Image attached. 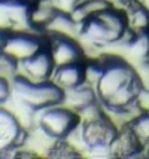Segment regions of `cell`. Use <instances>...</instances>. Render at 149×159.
<instances>
[{
	"label": "cell",
	"mask_w": 149,
	"mask_h": 159,
	"mask_svg": "<svg viewBox=\"0 0 149 159\" xmlns=\"http://www.w3.org/2000/svg\"><path fill=\"white\" fill-rule=\"evenodd\" d=\"M11 85L16 98L31 110H43L52 106L64 104L66 91L54 80L35 82L24 75H16L11 80Z\"/></svg>",
	"instance_id": "277c9868"
},
{
	"label": "cell",
	"mask_w": 149,
	"mask_h": 159,
	"mask_svg": "<svg viewBox=\"0 0 149 159\" xmlns=\"http://www.w3.org/2000/svg\"><path fill=\"white\" fill-rule=\"evenodd\" d=\"M45 30L52 33L54 36H72V37H75L79 31V24L73 20V16L70 14L57 11L54 14V16L51 18V21L46 24Z\"/></svg>",
	"instance_id": "2e32d148"
},
{
	"label": "cell",
	"mask_w": 149,
	"mask_h": 159,
	"mask_svg": "<svg viewBox=\"0 0 149 159\" xmlns=\"http://www.w3.org/2000/svg\"><path fill=\"white\" fill-rule=\"evenodd\" d=\"M86 69L92 71L100 104L115 115H127L137 107L139 95L145 89L142 77L128 61L114 57Z\"/></svg>",
	"instance_id": "6da1fadb"
},
{
	"label": "cell",
	"mask_w": 149,
	"mask_h": 159,
	"mask_svg": "<svg viewBox=\"0 0 149 159\" xmlns=\"http://www.w3.org/2000/svg\"><path fill=\"white\" fill-rule=\"evenodd\" d=\"M107 2H110V3H115V2H118V3H119L121 0H107Z\"/></svg>",
	"instance_id": "484cf974"
},
{
	"label": "cell",
	"mask_w": 149,
	"mask_h": 159,
	"mask_svg": "<svg viewBox=\"0 0 149 159\" xmlns=\"http://www.w3.org/2000/svg\"><path fill=\"white\" fill-rule=\"evenodd\" d=\"M148 149H149V146H148Z\"/></svg>",
	"instance_id": "83f0119b"
},
{
	"label": "cell",
	"mask_w": 149,
	"mask_h": 159,
	"mask_svg": "<svg viewBox=\"0 0 149 159\" xmlns=\"http://www.w3.org/2000/svg\"><path fill=\"white\" fill-rule=\"evenodd\" d=\"M82 2L84 0H51V3L54 5V7L57 11L67 12V14H72Z\"/></svg>",
	"instance_id": "44dd1931"
},
{
	"label": "cell",
	"mask_w": 149,
	"mask_h": 159,
	"mask_svg": "<svg viewBox=\"0 0 149 159\" xmlns=\"http://www.w3.org/2000/svg\"><path fill=\"white\" fill-rule=\"evenodd\" d=\"M127 125L139 140V143L146 149L149 146V110H140V113L133 116Z\"/></svg>",
	"instance_id": "d6986e66"
},
{
	"label": "cell",
	"mask_w": 149,
	"mask_h": 159,
	"mask_svg": "<svg viewBox=\"0 0 149 159\" xmlns=\"http://www.w3.org/2000/svg\"><path fill=\"white\" fill-rule=\"evenodd\" d=\"M119 3L124 6L122 11L125 12L131 31L149 28V11L146 7L142 6L137 0H121Z\"/></svg>",
	"instance_id": "5bb4252c"
},
{
	"label": "cell",
	"mask_w": 149,
	"mask_h": 159,
	"mask_svg": "<svg viewBox=\"0 0 149 159\" xmlns=\"http://www.w3.org/2000/svg\"><path fill=\"white\" fill-rule=\"evenodd\" d=\"M128 33L130 27L125 12L110 6L81 22L78 36L95 48H105L122 42Z\"/></svg>",
	"instance_id": "7a4b0ae2"
},
{
	"label": "cell",
	"mask_w": 149,
	"mask_h": 159,
	"mask_svg": "<svg viewBox=\"0 0 149 159\" xmlns=\"http://www.w3.org/2000/svg\"><path fill=\"white\" fill-rule=\"evenodd\" d=\"M21 70L24 76L35 80V82H45V80H51L54 70H55V64L51 57L49 51L40 49L37 54L30 57L27 60L20 62Z\"/></svg>",
	"instance_id": "30bf717a"
},
{
	"label": "cell",
	"mask_w": 149,
	"mask_h": 159,
	"mask_svg": "<svg viewBox=\"0 0 149 159\" xmlns=\"http://www.w3.org/2000/svg\"><path fill=\"white\" fill-rule=\"evenodd\" d=\"M2 49L5 54L21 62L37 54L42 49V42L30 31H14L12 34H6Z\"/></svg>",
	"instance_id": "ba28073f"
},
{
	"label": "cell",
	"mask_w": 149,
	"mask_h": 159,
	"mask_svg": "<svg viewBox=\"0 0 149 159\" xmlns=\"http://www.w3.org/2000/svg\"><path fill=\"white\" fill-rule=\"evenodd\" d=\"M12 95V85L11 80L6 77L0 76V106L5 104Z\"/></svg>",
	"instance_id": "7402d4cb"
},
{
	"label": "cell",
	"mask_w": 149,
	"mask_h": 159,
	"mask_svg": "<svg viewBox=\"0 0 149 159\" xmlns=\"http://www.w3.org/2000/svg\"><path fill=\"white\" fill-rule=\"evenodd\" d=\"M81 125V115L63 104L43 109L39 116V126L48 137L54 140H66Z\"/></svg>",
	"instance_id": "5b68a950"
},
{
	"label": "cell",
	"mask_w": 149,
	"mask_h": 159,
	"mask_svg": "<svg viewBox=\"0 0 149 159\" xmlns=\"http://www.w3.org/2000/svg\"><path fill=\"white\" fill-rule=\"evenodd\" d=\"M124 42H125V49L131 57L145 62L149 61V28L136 31L130 30Z\"/></svg>",
	"instance_id": "4fadbf2b"
},
{
	"label": "cell",
	"mask_w": 149,
	"mask_h": 159,
	"mask_svg": "<svg viewBox=\"0 0 149 159\" xmlns=\"http://www.w3.org/2000/svg\"><path fill=\"white\" fill-rule=\"evenodd\" d=\"M3 55H5V52H3V49L0 48V62H2V60H3Z\"/></svg>",
	"instance_id": "d4e9b609"
},
{
	"label": "cell",
	"mask_w": 149,
	"mask_h": 159,
	"mask_svg": "<svg viewBox=\"0 0 149 159\" xmlns=\"http://www.w3.org/2000/svg\"><path fill=\"white\" fill-rule=\"evenodd\" d=\"M49 52L55 67L72 62H81L84 58V49L72 36H54Z\"/></svg>",
	"instance_id": "9c48e42d"
},
{
	"label": "cell",
	"mask_w": 149,
	"mask_h": 159,
	"mask_svg": "<svg viewBox=\"0 0 149 159\" xmlns=\"http://www.w3.org/2000/svg\"><path fill=\"white\" fill-rule=\"evenodd\" d=\"M52 80L61 86L64 91L72 89L81 86L88 82V75H86V67H84L81 62H72L66 66H58L54 70Z\"/></svg>",
	"instance_id": "8fae6325"
},
{
	"label": "cell",
	"mask_w": 149,
	"mask_h": 159,
	"mask_svg": "<svg viewBox=\"0 0 149 159\" xmlns=\"http://www.w3.org/2000/svg\"><path fill=\"white\" fill-rule=\"evenodd\" d=\"M27 132L14 113L0 107V156L18 150L26 141Z\"/></svg>",
	"instance_id": "52a82bcc"
},
{
	"label": "cell",
	"mask_w": 149,
	"mask_h": 159,
	"mask_svg": "<svg viewBox=\"0 0 149 159\" xmlns=\"http://www.w3.org/2000/svg\"><path fill=\"white\" fill-rule=\"evenodd\" d=\"M110 6H114V3H110L107 0H84L70 15L78 24H81L86 18L99 14V12H101V11H105V9H107Z\"/></svg>",
	"instance_id": "e0dca14e"
},
{
	"label": "cell",
	"mask_w": 149,
	"mask_h": 159,
	"mask_svg": "<svg viewBox=\"0 0 149 159\" xmlns=\"http://www.w3.org/2000/svg\"><path fill=\"white\" fill-rule=\"evenodd\" d=\"M101 107L103 106L99 103L82 111L85 119L79 125L82 143L94 155H97L99 152H106L109 156H112V144L118 137L119 129L115 126L112 119L103 111Z\"/></svg>",
	"instance_id": "3957f363"
},
{
	"label": "cell",
	"mask_w": 149,
	"mask_h": 159,
	"mask_svg": "<svg viewBox=\"0 0 149 159\" xmlns=\"http://www.w3.org/2000/svg\"><path fill=\"white\" fill-rule=\"evenodd\" d=\"M145 147L139 143V140L136 139V135L128 125L121 128L115 143L112 144L114 155H121V156H136L137 152H140Z\"/></svg>",
	"instance_id": "9a60e30c"
},
{
	"label": "cell",
	"mask_w": 149,
	"mask_h": 159,
	"mask_svg": "<svg viewBox=\"0 0 149 159\" xmlns=\"http://www.w3.org/2000/svg\"><path fill=\"white\" fill-rule=\"evenodd\" d=\"M55 12H57V9L51 3V0H40L39 5L31 9V16H30L36 31L45 30L46 24L51 21Z\"/></svg>",
	"instance_id": "ac0fdd59"
},
{
	"label": "cell",
	"mask_w": 149,
	"mask_h": 159,
	"mask_svg": "<svg viewBox=\"0 0 149 159\" xmlns=\"http://www.w3.org/2000/svg\"><path fill=\"white\" fill-rule=\"evenodd\" d=\"M146 64H148V66H149V61H146Z\"/></svg>",
	"instance_id": "4316f807"
},
{
	"label": "cell",
	"mask_w": 149,
	"mask_h": 159,
	"mask_svg": "<svg viewBox=\"0 0 149 159\" xmlns=\"http://www.w3.org/2000/svg\"><path fill=\"white\" fill-rule=\"evenodd\" d=\"M5 39H6V31L0 28V48L3 46V43H5Z\"/></svg>",
	"instance_id": "603a6c76"
},
{
	"label": "cell",
	"mask_w": 149,
	"mask_h": 159,
	"mask_svg": "<svg viewBox=\"0 0 149 159\" xmlns=\"http://www.w3.org/2000/svg\"><path fill=\"white\" fill-rule=\"evenodd\" d=\"M31 9L24 0H0V28L5 31H36Z\"/></svg>",
	"instance_id": "8992f818"
},
{
	"label": "cell",
	"mask_w": 149,
	"mask_h": 159,
	"mask_svg": "<svg viewBox=\"0 0 149 159\" xmlns=\"http://www.w3.org/2000/svg\"><path fill=\"white\" fill-rule=\"evenodd\" d=\"M99 97L95 88H92L88 85V82L72 88V89H66V98H64V104H67L70 109L76 110L78 113L85 111L86 109H90L92 106L99 104Z\"/></svg>",
	"instance_id": "7c38bea8"
},
{
	"label": "cell",
	"mask_w": 149,
	"mask_h": 159,
	"mask_svg": "<svg viewBox=\"0 0 149 159\" xmlns=\"http://www.w3.org/2000/svg\"><path fill=\"white\" fill-rule=\"evenodd\" d=\"M137 2H139V3L142 5V6H145V7H146V9L149 11V0H137Z\"/></svg>",
	"instance_id": "cb8c5ba5"
},
{
	"label": "cell",
	"mask_w": 149,
	"mask_h": 159,
	"mask_svg": "<svg viewBox=\"0 0 149 159\" xmlns=\"http://www.w3.org/2000/svg\"><path fill=\"white\" fill-rule=\"evenodd\" d=\"M48 156H51V158H79L81 155L66 140H57V143L52 146Z\"/></svg>",
	"instance_id": "ffe728a7"
}]
</instances>
